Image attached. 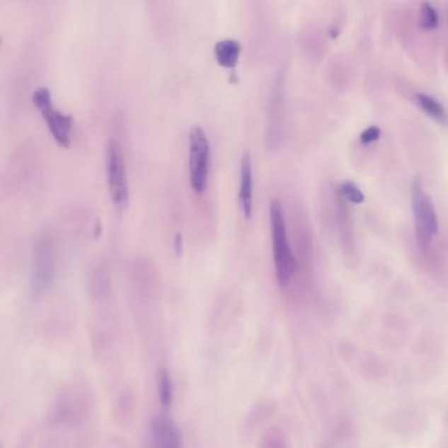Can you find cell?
Returning <instances> with one entry per match:
<instances>
[{"label": "cell", "instance_id": "obj_1", "mask_svg": "<svg viewBox=\"0 0 448 448\" xmlns=\"http://www.w3.org/2000/svg\"><path fill=\"white\" fill-rule=\"evenodd\" d=\"M270 226L276 279L277 283L285 287L292 280L296 271V259L288 242L283 207L277 199H272L270 202Z\"/></svg>", "mask_w": 448, "mask_h": 448}, {"label": "cell", "instance_id": "obj_2", "mask_svg": "<svg viewBox=\"0 0 448 448\" xmlns=\"http://www.w3.org/2000/svg\"><path fill=\"white\" fill-rule=\"evenodd\" d=\"M412 209L417 241L422 250L432 245L440 231V221L430 196L425 193L420 178H415L412 185Z\"/></svg>", "mask_w": 448, "mask_h": 448}, {"label": "cell", "instance_id": "obj_3", "mask_svg": "<svg viewBox=\"0 0 448 448\" xmlns=\"http://www.w3.org/2000/svg\"><path fill=\"white\" fill-rule=\"evenodd\" d=\"M32 101L40 115L44 117L46 127L57 144L62 147L71 145L73 117L64 110H58L52 100L50 90L45 86H38L32 93Z\"/></svg>", "mask_w": 448, "mask_h": 448}, {"label": "cell", "instance_id": "obj_4", "mask_svg": "<svg viewBox=\"0 0 448 448\" xmlns=\"http://www.w3.org/2000/svg\"><path fill=\"white\" fill-rule=\"evenodd\" d=\"M107 178L112 204L119 211L125 209L129 202L128 175L122 147L115 138H110L107 145Z\"/></svg>", "mask_w": 448, "mask_h": 448}, {"label": "cell", "instance_id": "obj_5", "mask_svg": "<svg viewBox=\"0 0 448 448\" xmlns=\"http://www.w3.org/2000/svg\"><path fill=\"white\" fill-rule=\"evenodd\" d=\"M54 245L49 234L37 238L32 253L30 285L35 296H41L50 288L54 280Z\"/></svg>", "mask_w": 448, "mask_h": 448}, {"label": "cell", "instance_id": "obj_6", "mask_svg": "<svg viewBox=\"0 0 448 448\" xmlns=\"http://www.w3.org/2000/svg\"><path fill=\"white\" fill-rule=\"evenodd\" d=\"M211 145L205 130L196 125L190 133V180L193 191L202 193L208 184Z\"/></svg>", "mask_w": 448, "mask_h": 448}, {"label": "cell", "instance_id": "obj_7", "mask_svg": "<svg viewBox=\"0 0 448 448\" xmlns=\"http://www.w3.org/2000/svg\"><path fill=\"white\" fill-rule=\"evenodd\" d=\"M153 448H182V435L168 417H156L151 425Z\"/></svg>", "mask_w": 448, "mask_h": 448}, {"label": "cell", "instance_id": "obj_8", "mask_svg": "<svg viewBox=\"0 0 448 448\" xmlns=\"http://www.w3.org/2000/svg\"><path fill=\"white\" fill-rule=\"evenodd\" d=\"M238 199L243 216L250 219L253 213V163L248 151H245L241 159Z\"/></svg>", "mask_w": 448, "mask_h": 448}, {"label": "cell", "instance_id": "obj_9", "mask_svg": "<svg viewBox=\"0 0 448 448\" xmlns=\"http://www.w3.org/2000/svg\"><path fill=\"white\" fill-rule=\"evenodd\" d=\"M242 45L236 38H222L214 45V58L221 67L234 69L241 55Z\"/></svg>", "mask_w": 448, "mask_h": 448}, {"label": "cell", "instance_id": "obj_10", "mask_svg": "<svg viewBox=\"0 0 448 448\" xmlns=\"http://www.w3.org/2000/svg\"><path fill=\"white\" fill-rule=\"evenodd\" d=\"M417 103H418V107H420L430 119L437 121V122H440V124H446V122H447V112L443 108V105L440 104V101L435 100L434 98H431L430 95L417 93Z\"/></svg>", "mask_w": 448, "mask_h": 448}, {"label": "cell", "instance_id": "obj_11", "mask_svg": "<svg viewBox=\"0 0 448 448\" xmlns=\"http://www.w3.org/2000/svg\"><path fill=\"white\" fill-rule=\"evenodd\" d=\"M158 394H159V403L162 405V408L168 409L173 403V398H174V386H173L171 375L166 368H162L159 371Z\"/></svg>", "mask_w": 448, "mask_h": 448}, {"label": "cell", "instance_id": "obj_12", "mask_svg": "<svg viewBox=\"0 0 448 448\" xmlns=\"http://www.w3.org/2000/svg\"><path fill=\"white\" fill-rule=\"evenodd\" d=\"M420 23H421V27L426 30H432L438 27L440 16L430 3H422Z\"/></svg>", "mask_w": 448, "mask_h": 448}, {"label": "cell", "instance_id": "obj_13", "mask_svg": "<svg viewBox=\"0 0 448 448\" xmlns=\"http://www.w3.org/2000/svg\"><path fill=\"white\" fill-rule=\"evenodd\" d=\"M340 193L348 199V202L354 204H362L364 202V193L360 191V188L357 184L352 182H345L340 184Z\"/></svg>", "mask_w": 448, "mask_h": 448}, {"label": "cell", "instance_id": "obj_14", "mask_svg": "<svg viewBox=\"0 0 448 448\" xmlns=\"http://www.w3.org/2000/svg\"><path fill=\"white\" fill-rule=\"evenodd\" d=\"M380 137H381V130H380L379 127L372 125V127L367 128L366 130L360 134V142H362L363 145H369V144H372V142H376Z\"/></svg>", "mask_w": 448, "mask_h": 448}, {"label": "cell", "instance_id": "obj_15", "mask_svg": "<svg viewBox=\"0 0 448 448\" xmlns=\"http://www.w3.org/2000/svg\"><path fill=\"white\" fill-rule=\"evenodd\" d=\"M182 246H183V242H182V234H176L175 236V251L176 254H180L182 253Z\"/></svg>", "mask_w": 448, "mask_h": 448}]
</instances>
